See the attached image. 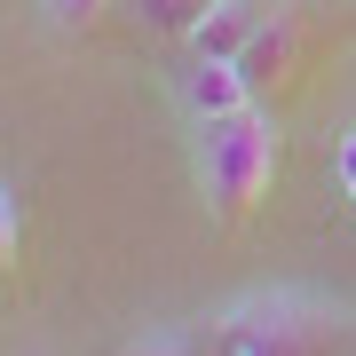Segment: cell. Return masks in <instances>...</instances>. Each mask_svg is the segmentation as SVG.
Listing matches in <instances>:
<instances>
[{
  "label": "cell",
  "instance_id": "277c9868",
  "mask_svg": "<svg viewBox=\"0 0 356 356\" xmlns=\"http://www.w3.org/2000/svg\"><path fill=\"white\" fill-rule=\"evenodd\" d=\"M269 16H277V8H261V0H214V8L198 16V32H191V56H206V64H238V56L269 32Z\"/></svg>",
  "mask_w": 356,
  "mask_h": 356
},
{
  "label": "cell",
  "instance_id": "6da1fadb",
  "mask_svg": "<svg viewBox=\"0 0 356 356\" xmlns=\"http://www.w3.org/2000/svg\"><path fill=\"white\" fill-rule=\"evenodd\" d=\"M214 356H332L341 348V309L309 301L293 285H269V293H245L214 317Z\"/></svg>",
  "mask_w": 356,
  "mask_h": 356
},
{
  "label": "cell",
  "instance_id": "8992f818",
  "mask_svg": "<svg viewBox=\"0 0 356 356\" xmlns=\"http://www.w3.org/2000/svg\"><path fill=\"white\" fill-rule=\"evenodd\" d=\"M206 8H214V0H135L143 32H159V40H191Z\"/></svg>",
  "mask_w": 356,
  "mask_h": 356
},
{
  "label": "cell",
  "instance_id": "52a82bcc",
  "mask_svg": "<svg viewBox=\"0 0 356 356\" xmlns=\"http://www.w3.org/2000/svg\"><path fill=\"white\" fill-rule=\"evenodd\" d=\"M127 356H214V341L191 325H151L143 341H127Z\"/></svg>",
  "mask_w": 356,
  "mask_h": 356
},
{
  "label": "cell",
  "instance_id": "5b68a950",
  "mask_svg": "<svg viewBox=\"0 0 356 356\" xmlns=\"http://www.w3.org/2000/svg\"><path fill=\"white\" fill-rule=\"evenodd\" d=\"M285 56H293V16L277 8V16H269V32H261L254 48L238 56V64H245V79H254V88H261V79H277V72H285Z\"/></svg>",
  "mask_w": 356,
  "mask_h": 356
},
{
  "label": "cell",
  "instance_id": "3957f363",
  "mask_svg": "<svg viewBox=\"0 0 356 356\" xmlns=\"http://www.w3.org/2000/svg\"><path fill=\"white\" fill-rule=\"evenodd\" d=\"M182 111L198 119V127H214V119H238V111H261L254 103V79H245V64H206V56H191V72L175 79Z\"/></svg>",
  "mask_w": 356,
  "mask_h": 356
},
{
  "label": "cell",
  "instance_id": "ba28073f",
  "mask_svg": "<svg viewBox=\"0 0 356 356\" xmlns=\"http://www.w3.org/2000/svg\"><path fill=\"white\" fill-rule=\"evenodd\" d=\"M40 8H48V24H56V32H88L95 16L111 8V0H40Z\"/></svg>",
  "mask_w": 356,
  "mask_h": 356
},
{
  "label": "cell",
  "instance_id": "7a4b0ae2",
  "mask_svg": "<svg viewBox=\"0 0 356 356\" xmlns=\"http://www.w3.org/2000/svg\"><path fill=\"white\" fill-rule=\"evenodd\" d=\"M277 159H285V135L269 111H238V119H214L198 143V191L214 206L222 222L254 214L269 198V182H277Z\"/></svg>",
  "mask_w": 356,
  "mask_h": 356
}]
</instances>
